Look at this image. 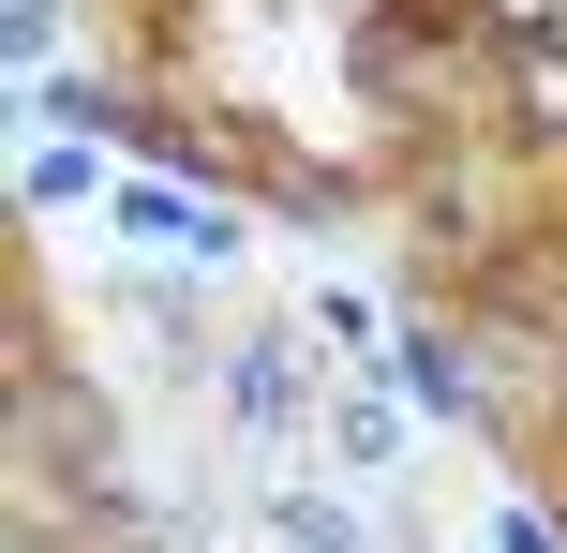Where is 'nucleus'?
<instances>
[{
	"instance_id": "f257e3e1",
	"label": "nucleus",
	"mask_w": 567,
	"mask_h": 553,
	"mask_svg": "<svg viewBox=\"0 0 567 553\" xmlns=\"http://www.w3.org/2000/svg\"><path fill=\"white\" fill-rule=\"evenodd\" d=\"M508 105H523V135H567V60H523Z\"/></svg>"
}]
</instances>
